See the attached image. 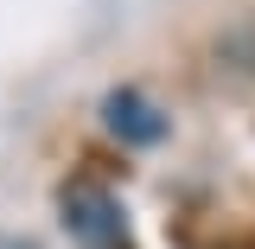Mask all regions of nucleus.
Wrapping results in <instances>:
<instances>
[{"label":"nucleus","mask_w":255,"mask_h":249,"mask_svg":"<svg viewBox=\"0 0 255 249\" xmlns=\"http://www.w3.org/2000/svg\"><path fill=\"white\" fill-rule=\"evenodd\" d=\"M58 211H64V230H70L77 249H128V218L115 205V192L77 179V186L58 192Z\"/></svg>","instance_id":"1"},{"label":"nucleus","mask_w":255,"mask_h":249,"mask_svg":"<svg viewBox=\"0 0 255 249\" xmlns=\"http://www.w3.org/2000/svg\"><path fill=\"white\" fill-rule=\"evenodd\" d=\"M102 122H109V134H122L128 147H159L166 141V109H159L153 96H140V90H109L102 96Z\"/></svg>","instance_id":"2"},{"label":"nucleus","mask_w":255,"mask_h":249,"mask_svg":"<svg viewBox=\"0 0 255 249\" xmlns=\"http://www.w3.org/2000/svg\"><path fill=\"white\" fill-rule=\"evenodd\" d=\"M0 249H32V243H26V237H0Z\"/></svg>","instance_id":"3"}]
</instances>
